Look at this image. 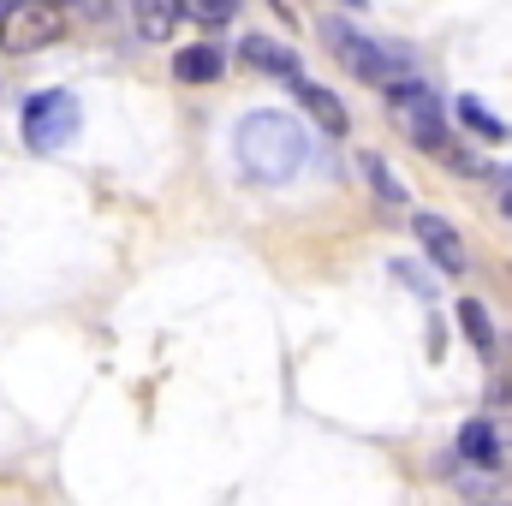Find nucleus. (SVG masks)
<instances>
[{"label":"nucleus","instance_id":"nucleus-1","mask_svg":"<svg viewBox=\"0 0 512 506\" xmlns=\"http://www.w3.org/2000/svg\"><path fill=\"white\" fill-rule=\"evenodd\" d=\"M233 155H239L245 179H256V185H286L310 161V131L298 126L292 114H280V108H256L233 131Z\"/></svg>","mask_w":512,"mask_h":506},{"label":"nucleus","instance_id":"nucleus-2","mask_svg":"<svg viewBox=\"0 0 512 506\" xmlns=\"http://www.w3.org/2000/svg\"><path fill=\"white\" fill-rule=\"evenodd\" d=\"M322 42H328V54L358 78V84H393V78H405L411 72V54L405 48H387L376 36H358L346 18H322Z\"/></svg>","mask_w":512,"mask_h":506},{"label":"nucleus","instance_id":"nucleus-3","mask_svg":"<svg viewBox=\"0 0 512 506\" xmlns=\"http://www.w3.org/2000/svg\"><path fill=\"white\" fill-rule=\"evenodd\" d=\"M382 108L399 120V131H405L417 149L447 155V114H441V96H435L417 72H405V78L382 84Z\"/></svg>","mask_w":512,"mask_h":506},{"label":"nucleus","instance_id":"nucleus-4","mask_svg":"<svg viewBox=\"0 0 512 506\" xmlns=\"http://www.w3.org/2000/svg\"><path fill=\"white\" fill-rule=\"evenodd\" d=\"M18 126H24V143H30V149H60V143L78 137L84 108H78L72 90H36V96H24V108H18Z\"/></svg>","mask_w":512,"mask_h":506},{"label":"nucleus","instance_id":"nucleus-5","mask_svg":"<svg viewBox=\"0 0 512 506\" xmlns=\"http://www.w3.org/2000/svg\"><path fill=\"white\" fill-rule=\"evenodd\" d=\"M66 36V6L60 0H18L0 12V54H42Z\"/></svg>","mask_w":512,"mask_h":506},{"label":"nucleus","instance_id":"nucleus-6","mask_svg":"<svg viewBox=\"0 0 512 506\" xmlns=\"http://www.w3.org/2000/svg\"><path fill=\"white\" fill-rule=\"evenodd\" d=\"M411 233H417L423 256H429L441 274H465V268H471V251L459 245V227H453L447 215H435V209H417V215H411Z\"/></svg>","mask_w":512,"mask_h":506},{"label":"nucleus","instance_id":"nucleus-7","mask_svg":"<svg viewBox=\"0 0 512 506\" xmlns=\"http://www.w3.org/2000/svg\"><path fill=\"white\" fill-rule=\"evenodd\" d=\"M239 60L256 66L262 78H280V84H298V78H304L298 54H292L286 42H274V36H245V42H239Z\"/></svg>","mask_w":512,"mask_h":506},{"label":"nucleus","instance_id":"nucleus-8","mask_svg":"<svg viewBox=\"0 0 512 506\" xmlns=\"http://www.w3.org/2000/svg\"><path fill=\"white\" fill-rule=\"evenodd\" d=\"M221 72H227V48L221 42H191V48L173 54V78L179 84H215Z\"/></svg>","mask_w":512,"mask_h":506},{"label":"nucleus","instance_id":"nucleus-9","mask_svg":"<svg viewBox=\"0 0 512 506\" xmlns=\"http://www.w3.org/2000/svg\"><path fill=\"white\" fill-rule=\"evenodd\" d=\"M459 453H465L471 465H483V471H501V429H495L489 417H471V423L459 429Z\"/></svg>","mask_w":512,"mask_h":506},{"label":"nucleus","instance_id":"nucleus-10","mask_svg":"<svg viewBox=\"0 0 512 506\" xmlns=\"http://www.w3.org/2000/svg\"><path fill=\"white\" fill-rule=\"evenodd\" d=\"M179 18H185V12H179V0H131V24H137V36H143V42H167Z\"/></svg>","mask_w":512,"mask_h":506},{"label":"nucleus","instance_id":"nucleus-11","mask_svg":"<svg viewBox=\"0 0 512 506\" xmlns=\"http://www.w3.org/2000/svg\"><path fill=\"white\" fill-rule=\"evenodd\" d=\"M292 90H298V102L316 114V126H328V137H346V131H352L346 108H340V96H328V90H322V84H310V78H298Z\"/></svg>","mask_w":512,"mask_h":506},{"label":"nucleus","instance_id":"nucleus-12","mask_svg":"<svg viewBox=\"0 0 512 506\" xmlns=\"http://www.w3.org/2000/svg\"><path fill=\"white\" fill-rule=\"evenodd\" d=\"M453 316H459L465 340H471V346H477L483 358H495V322H489V310H483L477 298H459V310H453Z\"/></svg>","mask_w":512,"mask_h":506},{"label":"nucleus","instance_id":"nucleus-13","mask_svg":"<svg viewBox=\"0 0 512 506\" xmlns=\"http://www.w3.org/2000/svg\"><path fill=\"white\" fill-rule=\"evenodd\" d=\"M453 114H459V126L477 131L483 143H507V120H495V114H489L477 96H459V108H453Z\"/></svg>","mask_w":512,"mask_h":506},{"label":"nucleus","instance_id":"nucleus-14","mask_svg":"<svg viewBox=\"0 0 512 506\" xmlns=\"http://www.w3.org/2000/svg\"><path fill=\"white\" fill-rule=\"evenodd\" d=\"M179 12H185L191 24H203V30H221V24L239 18V0H179Z\"/></svg>","mask_w":512,"mask_h":506},{"label":"nucleus","instance_id":"nucleus-15","mask_svg":"<svg viewBox=\"0 0 512 506\" xmlns=\"http://www.w3.org/2000/svg\"><path fill=\"white\" fill-rule=\"evenodd\" d=\"M364 179L376 185V197H382L387 209H399V203H405V185L393 179V167H387V161H382V155H376V149L364 155Z\"/></svg>","mask_w":512,"mask_h":506},{"label":"nucleus","instance_id":"nucleus-16","mask_svg":"<svg viewBox=\"0 0 512 506\" xmlns=\"http://www.w3.org/2000/svg\"><path fill=\"white\" fill-rule=\"evenodd\" d=\"M393 274H399V280H411V292H417V298H435V286H429V274H417L411 262H393Z\"/></svg>","mask_w":512,"mask_h":506},{"label":"nucleus","instance_id":"nucleus-17","mask_svg":"<svg viewBox=\"0 0 512 506\" xmlns=\"http://www.w3.org/2000/svg\"><path fill=\"white\" fill-rule=\"evenodd\" d=\"M501 215L512 221V179H507V191H501Z\"/></svg>","mask_w":512,"mask_h":506},{"label":"nucleus","instance_id":"nucleus-18","mask_svg":"<svg viewBox=\"0 0 512 506\" xmlns=\"http://www.w3.org/2000/svg\"><path fill=\"white\" fill-rule=\"evenodd\" d=\"M12 6H18V0H0V12H12Z\"/></svg>","mask_w":512,"mask_h":506},{"label":"nucleus","instance_id":"nucleus-19","mask_svg":"<svg viewBox=\"0 0 512 506\" xmlns=\"http://www.w3.org/2000/svg\"><path fill=\"white\" fill-rule=\"evenodd\" d=\"M346 6H364V0H346Z\"/></svg>","mask_w":512,"mask_h":506}]
</instances>
